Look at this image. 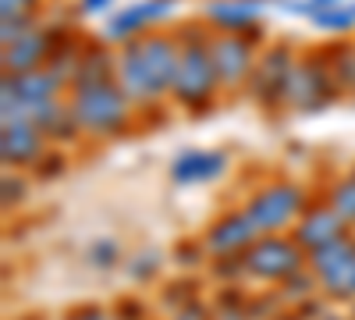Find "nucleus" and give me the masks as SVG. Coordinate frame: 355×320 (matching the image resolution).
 <instances>
[{"label": "nucleus", "mask_w": 355, "mask_h": 320, "mask_svg": "<svg viewBox=\"0 0 355 320\" xmlns=\"http://www.w3.org/2000/svg\"><path fill=\"white\" fill-rule=\"evenodd\" d=\"M40 0H0V22H25L33 25Z\"/></svg>", "instance_id": "412c9836"}, {"label": "nucleus", "mask_w": 355, "mask_h": 320, "mask_svg": "<svg viewBox=\"0 0 355 320\" xmlns=\"http://www.w3.org/2000/svg\"><path fill=\"white\" fill-rule=\"evenodd\" d=\"M178 320H202V317H199L196 310H189V313H182V317H178Z\"/></svg>", "instance_id": "bb28decb"}, {"label": "nucleus", "mask_w": 355, "mask_h": 320, "mask_svg": "<svg viewBox=\"0 0 355 320\" xmlns=\"http://www.w3.org/2000/svg\"><path fill=\"white\" fill-rule=\"evenodd\" d=\"M210 53H214V65L220 75V85H242L245 78H252L256 68V50L252 40L245 33H220L210 36Z\"/></svg>", "instance_id": "6e6552de"}, {"label": "nucleus", "mask_w": 355, "mask_h": 320, "mask_svg": "<svg viewBox=\"0 0 355 320\" xmlns=\"http://www.w3.org/2000/svg\"><path fill=\"white\" fill-rule=\"evenodd\" d=\"M338 90L331 68H327V57H306V61H295L288 85H284V103L291 110H320L323 103L331 100V93Z\"/></svg>", "instance_id": "39448f33"}, {"label": "nucleus", "mask_w": 355, "mask_h": 320, "mask_svg": "<svg viewBox=\"0 0 355 320\" xmlns=\"http://www.w3.org/2000/svg\"><path fill=\"white\" fill-rule=\"evenodd\" d=\"M217 85H220V75L210 53V36H202L199 28H189V40H182V57H178L171 96L189 110H202L214 100Z\"/></svg>", "instance_id": "7ed1b4c3"}, {"label": "nucleus", "mask_w": 355, "mask_h": 320, "mask_svg": "<svg viewBox=\"0 0 355 320\" xmlns=\"http://www.w3.org/2000/svg\"><path fill=\"white\" fill-rule=\"evenodd\" d=\"M114 61H117V57H110V53H103V50H89L82 61L75 65V78H71V85H89V82L114 78Z\"/></svg>", "instance_id": "f3484780"}, {"label": "nucleus", "mask_w": 355, "mask_h": 320, "mask_svg": "<svg viewBox=\"0 0 355 320\" xmlns=\"http://www.w3.org/2000/svg\"><path fill=\"white\" fill-rule=\"evenodd\" d=\"M206 18L220 33H249V28L259 25V4L256 0H210Z\"/></svg>", "instance_id": "dca6fc26"}, {"label": "nucleus", "mask_w": 355, "mask_h": 320, "mask_svg": "<svg viewBox=\"0 0 355 320\" xmlns=\"http://www.w3.org/2000/svg\"><path fill=\"white\" fill-rule=\"evenodd\" d=\"M71 320H107V313H100V310H82V313H75Z\"/></svg>", "instance_id": "393cba45"}, {"label": "nucleus", "mask_w": 355, "mask_h": 320, "mask_svg": "<svg viewBox=\"0 0 355 320\" xmlns=\"http://www.w3.org/2000/svg\"><path fill=\"white\" fill-rule=\"evenodd\" d=\"M21 178H11V174H8V178H4V207H11V203L15 199H21Z\"/></svg>", "instance_id": "b1692460"}, {"label": "nucleus", "mask_w": 355, "mask_h": 320, "mask_svg": "<svg viewBox=\"0 0 355 320\" xmlns=\"http://www.w3.org/2000/svg\"><path fill=\"white\" fill-rule=\"evenodd\" d=\"M89 256H93V264L110 267V264H114V256H117V246H114L110 239H103V242H96V246H93V253H89Z\"/></svg>", "instance_id": "4be33fe9"}, {"label": "nucleus", "mask_w": 355, "mask_h": 320, "mask_svg": "<svg viewBox=\"0 0 355 320\" xmlns=\"http://www.w3.org/2000/svg\"><path fill=\"white\" fill-rule=\"evenodd\" d=\"M178 57H182V43H174L171 36L128 40L114 61V78L121 82L132 103H153L164 93H171Z\"/></svg>", "instance_id": "f257e3e1"}, {"label": "nucleus", "mask_w": 355, "mask_h": 320, "mask_svg": "<svg viewBox=\"0 0 355 320\" xmlns=\"http://www.w3.org/2000/svg\"><path fill=\"white\" fill-rule=\"evenodd\" d=\"M309 22L316 28H327V33H352L355 28V4L352 0H341L334 8H323V11L309 15Z\"/></svg>", "instance_id": "a211bd4d"}, {"label": "nucleus", "mask_w": 355, "mask_h": 320, "mask_svg": "<svg viewBox=\"0 0 355 320\" xmlns=\"http://www.w3.org/2000/svg\"><path fill=\"white\" fill-rule=\"evenodd\" d=\"M327 68L338 90H355V47H338L327 57Z\"/></svg>", "instance_id": "6ab92c4d"}, {"label": "nucleus", "mask_w": 355, "mask_h": 320, "mask_svg": "<svg viewBox=\"0 0 355 320\" xmlns=\"http://www.w3.org/2000/svg\"><path fill=\"white\" fill-rule=\"evenodd\" d=\"M252 242H256V224L249 221L245 210H234V214L220 217L210 228V235H206V249L214 256H242Z\"/></svg>", "instance_id": "f8f14e48"}, {"label": "nucleus", "mask_w": 355, "mask_h": 320, "mask_svg": "<svg viewBox=\"0 0 355 320\" xmlns=\"http://www.w3.org/2000/svg\"><path fill=\"white\" fill-rule=\"evenodd\" d=\"M107 4H110V0H82V8H85V11H103Z\"/></svg>", "instance_id": "a878e982"}, {"label": "nucleus", "mask_w": 355, "mask_h": 320, "mask_svg": "<svg viewBox=\"0 0 355 320\" xmlns=\"http://www.w3.org/2000/svg\"><path fill=\"white\" fill-rule=\"evenodd\" d=\"M53 53H57L53 36L46 33V28H36V25H33L28 33H21L15 43L4 47V68H8V75L33 71V68H43Z\"/></svg>", "instance_id": "9b49d317"}, {"label": "nucleus", "mask_w": 355, "mask_h": 320, "mask_svg": "<svg viewBox=\"0 0 355 320\" xmlns=\"http://www.w3.org/2000/svg\"><path fill=\"white\" fill-rule=\"evenodd\" d=\"M171 11V0H139V4L117 11L107 25V36L110 40H135L146 25H153L160 18H167Z\"/></svg>", "instance_id": "ddd939ff"}, {"label": "nucleus", "mask_w": 355, "mask_h": 320, "mask_svg": "<svg viewBox=\"0 0 355 320\" xmlns=\"http://www.w3.org/2000/svg\"><path fill=\"white\" fill-rule=\"evenodd\" d=\"M345 235V217L334 210V207H316V210H306L302 221H299V246L302 249H320V246H327L334 239Z\"/></svg>", "instance_id": "4468645a"}, {"label": "nucleus", "mask_w": 355, "mask_h": 320, "mask_svg": "<svg viewBox=\"0 0 355 320\" xmlns=\"http://www.w3.org/2000/svg\"><path fill=\"white\" fill-rule=\"evenodd\" d=\"M313 260V274L316 281L327 288L338 299H352L355 296V239H334L327 246H320L309 253Z\"/></svg>", "instance_id": "423d86ee"}, {"label": "nucleus", "mask_w": 355, "mask_h": 320, "mask_svg": "<svg viewBox=\"0 0 355 320\" xmlns=\"http://www.w3.org/2000/svg\"><path fill=\"white\" fill-rule=\"evenodd\" d=\"M323 320H338V317H323Z\"/></svg>", "instance_id": "cd10ccee"}, {"label": "nucleus", "mask_w": 355, "mask_h": 320, "mask_svg": "<svg viewBox=\"0 0 355 320\" xmlns=\"http://www.w3.org/2000/svg\"><path fill=\"white\" fill-rule=\"evenodd\" d=\"M334 4H341V0H302V4H295V11H302L309 18V15H316L323 8H334Z\"/></svg>", "instance_id": "5701e85b"}, {"label": "nucleus", "mask_w": 355, "mask_h": 320, "mask_svg": "<svg viewBox=\"0 0 355 320\" xmlns=\"http://www.w3.org/2000/svg\"><path fill=\"white\" fill-rule=\"evenodd\" d=\"M291 65H295L291 50H288V47H274V50L252 68V78H249V82H252V96H256L259 103H277V100H284V85H288Z\"/></svg>", "instance_id": "9d476101"}, {"label": "nucleus", "mask_w": 355, "mask_h": 320, "mask_svg": "<svg viewBox=\"0 0 355 320\" xmlns=\"http://www.w3.org/2000/svg\"><path fill=\"white\" fill-rule=\"evenodd\" d=\"M242 267L256 278H270V281H288L299 274L302 267V253L295 242L284 239H256L242 253Z\"/></svg>", "instance_id": "0eeeda50"}, {"label": "nucleus", "mask_w": 355, "mask_h": 320, "mask_svg": "<svg viewBox=\"0 0 355 320\" xmlns=\"http://www.w3.org/2000/svg\"><path fill=\"white\" fill-rule=\"evenodd\" d=\"M331 207L345 217V224H355V174L334 185V192H331Z\"/></svg>", "instance_id": "aec40b11"}, {"label": "nucleus", "mask_w": 355, "mask_h": 320, "mask_svg": "<svg viewBox=\"0 0 355 320\" xmlns=\"http://www.w3.org/2000/svg\"><path fill=\"white\" fill-rule=\"evenodd\" d=\"M306 207V192L299 185H291V182H274V185H266L259 189L252 199H249V221L256 224V231H277L284 224H291L295 217L302 214Z\"/></svg>", "instance_id": "20e7f679"}, {"label": "nucleus", "mask_w": 355, "mask_h": 320, "mask_svg": "<svg viewBox=\"0 0 355 320\" xmlns=\"http://www.w3.org/2000/svg\"><path fill=\"white\" fill-rule=\"evenodd\" d=\"M71 114L82 132L89 135H121L128 118H132V100L121 90L117 78H103V82H89V85H71Z\"/></svg>", "instance_id": "f03ea898"}, {"label": "nucleus", "mask_w": 355, "mask_h": 320, "mask_svg": "<svg viewBox=\"0 0 355 320\" xmlns=\"http://www.w3.org/2000/svg\"><path fill=\"white\" fill-rule=\"evenodd\" d=\"M227 157L217 150H185L178 153V160L171 164V178L178 185H199V182H210L224 171Z\"/></svg>", "instance_id": "2eb2a0df"}, {"label": "nucleus", "mask_w": 355, "mask_h": 320, "mask_svg": "<svg viewBox=\"0 0 355 320\" xmlns=\"http://www.w3.org/2000/svg\"><path fill=\"white\" fill-rule=\"evenodd\" d=\"M43 139L46 132L28 121V118H4L0 125V150H4V164L21 167V164H36L43 153Z\"/></svg>", "instance_id": "1a4fd4ad"}]
</instances>
